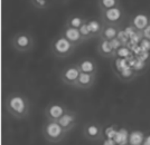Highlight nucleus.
Instances as JSON below:
<instances>
[{"instance_id":"7ed1b4c3","label":"nucleus","mask_w":150,"mask_h":145,"mask_svg":"<svg viewBox=\"0 0 150 145\" xmlns=\"http://www.w3.org/2000/svg\"><path fill=\"white\" fill-rule=\"evenodd\" d=\"M75 48L76 47L74 45L72 44L69 39L64 37L62 34L54 38V40L50 44L52 54L56 58H59V59H64V58L69 57L74 53Z\"/></svg>"},{"instance_id":"5701e85b","label":"nucleus","mask_w":150,"mask_h":145,"mask_svg":"<svg viewBox=\"0 0 150 145\" xmlns=\"http://www.w3.org/2000/svg\"><path fill=\"white\" fill-rule=\"evenodd\" d=\"M80 32H81L82 38H83V40H84V41H88V40H90V39H92V38H93L92 34H91L90 29H88L86 21H85V24L80 28Z\"/></svg>"},{"instance_id":"9d476101","label":"nucleus","mask_w":150,"mask_h":145,"mask_svg":"<svg viewBox=\"0 0 150 145\" xmlns=\"http://www.w3.org/2000/svg\"><path fill=\"white\" fill-rule=\"evenodd\" d=\"M150 25V16L144 13H138L130 19V26L138 32H142Z\"/></svg>"},{"instance_id":"f3484780","label":"nucleus","mask_w":150,"mask_h":145,"mask_svg":"<svg viewBox=\"0 0 150 145\" xmlns=\"http://www.w3.org/2000/svg\"><path fill=\"white\" fill-rule=\"evenodd\" d=\"M86 19H88V18L83 17V16H81V15H77V13H75V15H71V16H69V17H67V19H66L65 25H64V26L80 29L82 26L85 24Z\"/></svg>"},{"instance_id":"2eb2a0df","label":"nucleus","mask_w":150,"mask_h":145,"mask_svg":"<svg viewBox=\"0 0 150 145\" xmlns=\"http://www.w3.org/2000/svg\"><path fill=\"white\" fill-rule=\"evenodd\" d=\"M86 24L90 29V32L92 34L93 38H99L101 32L104 28V24L102 22L101 19H94V18H88L86 19Z\"/></svg>"},{"instance_id":"4468645a","label":"nucleus","mask_w":150,"mask_h":145,"mask_svg":"<svg viewBox=\"0 0 150 145\" xmlns=\"http://www.w3.org/2000/svg\"><path fill=\"white\" fill-rule=\"evenodd\" d=\"M95 78L96 76L92 74H86V73H82L79 76L77 83L75 85V88L79 89H90L94 84H95Z\"/></svg>"},{"instance_id":"f8f14e48","label":"nucleus","mask_w":150,"mask_h":145,"mask_svg":"<svg viewBox=\"0 0 150 145\" xmlns=\"http://www.w3.org/2000/svg\"><path fill=\"white\" fill-rule=\"evenodd\" d=\"M76 64L82 73L92 74L95 76L98 74V64L95 62V59L91 58V57H83Z\"/></svg>"},{"instance_id":"ddd939ff","label":"nucleus","mask_w":150,"mask_h":145,"mask_svg":"<svg viewBox=\"0 0 150 145\" xmlns=\"http://www.w3.org/2000/svg\"><path fill=\"white\" fill-rule=\"evenodd\" d=\"M96 51L101 57L104 58H115V49L112 47L110 40L105 39H100L98 46H96Z\"/></svg>"},{"instance_id":"bb28decb","label":"nucleus","mask_w":150,"mask_h":145,"mask_svg":"<svg viewBox=\"0 0 150 145\" xmlns=\"http://www.w3.org/2000/svg\"><path fill=\"white\" fill-rule=\"evenodd\" d=\"M144 143L150 145V134H149V135H146V139H144Z\"/></svg>"},{"instance_id":"393cba45","label":"nucleus","mask_w":150,"mask_h":145,"mask_svg":"<svg viewBox=\"0 0 150 145\" xmlns=\"http://www.w3.org/2000/svg\"><path fill=\"white\" fill-rule=\"evenodd\" d=\"M110 41H111V45H112L113 48L115 49V51L118 50L119 48H121L123 45H125V43H123V41H122V40H121L120 38H118V37L114 38V39H112V40H110Z\"/></svg>"},{"instance_id":"9b49d317","label":"nucleus","mask_w":150,"mask_h":145,"mask_svg":"<svg viewBox=\"0 0 150 145\" xmlns=\"http://www.w3.org/2000/svg\"><path fill=\"white\" fill-rule=\"evenodd\" d=\"M62 35L66 39H69L75 47H79V46H81L84 43L81 32H80V29H77V28H72V27L64 26V28L62 30Z\"/></svg>"},{"instance_id":"b1692460","label":"nucleus","mask_w":150,"mask_h":145,"mask_svg":"<svg viewBox=\"0 0 150 145\" xmlns=\"http://www.w3.org/2000/svg\"><path fill=\"white\" fill-rule=\"evenodd\" d=\"M139 48L142 51H146V53H149L150 54V40L147 39V38L142 37L140 39V45H139Z\"/></svg>"},{"instance_id":"a211bd4d","label":"nucleus","mask_w":150,"mask_h":145,"mask_svg":"<svg viewBox=\"0 0 150 145\" xmlns=\"http://www.w3.org/2000/svg\"><path fill=\"white\" fill-rule=\"evenodd\" d=\"M146 139V135L142 131L133 130L129 132V145H142Z\"/></svg>"},{"instance_id":"0eeeda50","label":"nucleus","mask_w":150,"mask_h":145,"mask_svg":"<svg viewBox=\"0 0 150 145\" xmlns=\"http://www.w3.org/2000/svg\"><path fill=\"white\" fill-rule=\"evenodd\" d=\"M69 108L61 102H50L44 109V114L46 120H58Z\"/></svg>"},{"instance_id":"4be33fe9","label":"nucleus","mask_w":150,"mask_h":145,"mask_svg":"<svg viewBox=\"0 0 150 145\" xmlns=\"http://www.w3.org/2000/svg\"><path fill=\"white\" fill-rule=\"evenodd\" d=\"M30 4L37 10H46L50 7V0H30Z\"/></svg>"},{"instance_id":"39448f33","label":"nucleus","mask_w":150,"mask_h":145,"mask_svg":"<svg viewBox=\"0 0 150 145\" xmlns=\"http://www.w3.org/2000/svg\"><path fill=\"white\" fill-rule=\"evenodd\" d=\"M125 18V11L122 6L111 8L108 10H101L100 19L104 25H113L120 26L121 22H123Z\"/></svg>"},{"instance_id":"f257e3e1","label":"nucleus","mask_w":150,"mask_h":145,"mask_svg":"<svg viewBox=\"0 0 150 145\" xmlns=\"http://www.w3.org/2000/svg\"><path fill=\"white\" fill-rule=\"evenodd\" d=\"M6 111L16 120H26L29 116L30 104L26 95L15 92L6 97Z\"/></svg>"},{"instance_id":"aec40b11","label":"nucleus","mask_w":150,"mask_h":145,"mask_svg":"<svg viewBox=\"0 0 150 145\" xmlns=\"http://www.w3.org/2000/svg\"><path fill=\"white\" fill-rule=\"evenodd\" d=\"M98 8L101 10H108L111 8H115V7L122 6L120 0H98L96 1Z\"/></svg>"},{"instance_id":"dca6fc26","label":"nucleus","mask_w":150,"mask_h":145,"mask_svg":"<svg viewBox=\"0 0 150 145\" xmlns=\"http://www.w3.org/2000/svg\"><path fill=\"white\" fill-rule=\"evenodd\" d=\"M120 32L119 26L113 25H104V28L101 32L99 39H105V40H112L114 38L118 37Z\"/></svg>"},{"instance_id":"6ab92c4d","label":"nucleus","mask_w":150,"mask_h":145,"mask_svg":"<svg viewBox=\"0 0 150 145\" xmlns=\"http://www.w3.org/2000/svg\"><path fill=\"white\" fill-rule=\"evenodd\" d=\"M115 74L122 82H131L132 79L137 76V71L131 67H127L125 69L117 70Z\"/></svg>"},{"instance_id":"412c9836","label":"nucleus","mask_w":150,"mask_h":145,"mask_svg":"<svg viewBox=\"0 0 150 145\" xmlns=\"http://www.w3.org/2000/svg\"><path fill=\"white\" fill-rule=\"evenodd\" d=\"M115 57L118 58H122V59H129L130 57H132V50L130 49L129 46L123 45L121 48H119L115 51Z\"/></svg>"},{"instance_id":"1a4fd4ad","label":"nucleus","mask_w":150,"mask_h":145,"mask_svg":"<svg viewBox=\"0 0 150 145\" xmlns=\"http://www.w3.org/2000/svg\"><path fill=\"white\" fill-rule=\"evenodd\" d=\"M57 122H58L59 125L64 128L65 132L69 133V131H72V130L77 125V123H79V115H77V113L74 112V111L69 109Z\"/></svg>"},{"instance_id":"20e7f679","label":"nucleus","mask_w":150,"mask_h":145,"mask_svg":"<svg viewBox=\"0 0 150 145\" xmlns=\"http://www.w3.org/2000/svg\"><path fill=\"white\" fill-rule=\"evenodd\" d=\"M10 44L15 50L19 53H27V51H30L35 47V39L29 32H19L11 37Z\"/></svg>"},{"instance_id":"f03ea898","label":"nucleus","mask_w":150,"mask_h":145,"mask_svg":"<svg viewBox=\"0 0 150 145\" xmlns=\"http://www.w3.org/2000/svg\"><path fill=\"white\" fill-rule=\"evenodd\" d=\"M42 134H43V137L48 143L56 144L65 139L67 132L64 131V128L59 125V123L57 120H46V122L42 126Z\"/></svg>"},{"instance_id":"6e6552de","label":"nucleus","mask_w":150,"mask_h":145,"mask_svg":"<svg viewBox=\"0 0 150 145\" xmlns=\"http://www.w3.org/2000/svg\"><path fill=\"white\" fill-rule=\"evenodd\" d=\"M84 137L91 142H98L103 139V127L98 122H88L83 127Z\"/></svg>"},{"instance_id":"a878e982","label":"nucleus","mask_w":150,"mask_h":145,"mask_svg":"<svg viewBox=\"0 0 150 145\" xmlns=\"http://www.w3.org/2000/svg\"><path fill=\"white\" fill-rule=\"evenodd\" d=\"M141 34H142V37L147 38V39H149L150 40V25L148 26V27H147V28H146Z\"/></svg>"},{"instance_id":"423d86ee","label":"nucleus","mask_w":150,"mask_h":145,"mask_svg":"<svg viewBox=\"0 0 150 145\" xmlns=\"http://www.w3.org/2000/svg\"><path fill=\"white\" fill-rule=\"evenodd\" d=\"M80 74H81V70L79 68L77 64H69L62 69L59 74V78L64 85L75 87Z\"/></svg>"}]
</instances>
